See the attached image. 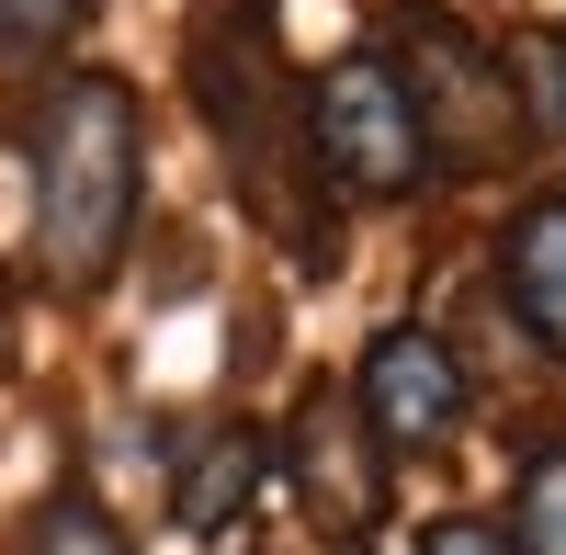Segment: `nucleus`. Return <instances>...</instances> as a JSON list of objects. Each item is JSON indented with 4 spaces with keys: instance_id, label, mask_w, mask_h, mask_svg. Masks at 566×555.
Instances as JSON below:
<instances>
[{
    "instance_id": "1",
    "label": "nucleus",
    "mask_w": 566,
    "mask_h": 555,
    "mask_svg": "<svg viewBox=\"0 0 566 555\" xmlns=\"http://www.w3.org/2000/svg\"><path fill=\"white\" fill-rule=\"evenodd\" d=\"M136 193H148V125H136L125 80H69L34 114V261L57 295H103L136 239Z\"/></svg>"
},
{
    "instance_id": "2",
    "label": "nucleus",
    "mask_w": 566,
    "mask_h": 555,
    "mask_svg": "<svg viewBox=\"0 0 566 555\" xmlns=\"http://www.w3.org/2000/svg\"><path fill=\"white\" fill-rule=\"evenodd\" d=\"M306 136H317L328 181L363 193V205H397V193H419V170H431V114H419L408 69L374 57V45H363V57H340V69H317Z\"/></svg>"
},
{
    "instance_id": "3",
    "label": "nucleus",
    "mask_w": 566,
    "mask_h": 555,
    "mask_svg": "<svg viewBox=\"0 0 566 555\" xmlns=\"http://www.w3.org/2000/svg\"><path fill=\"white\" fill-rule=\"evenodd\" d=\"M352 408H363V431L386 442V453H442L476 397H464V363H453L442 329H374Z\"/></svg>"
},
{
    "instance_id": "4",
    "label": "nucleus",
    "mask_w": 566,
    "mask_h": 555,
    "mask_svg": "<svg viewBox=\"0 0 566 555\" xmlns=\"http://www.w3.org/2000/svg\"><path fill=\"white\" fill-rule=\"evenodd\" d=\"M374 453H386V442H374L363 408H340V397H317L306 420H295V499L317 511V533H363L374 511H386Z\"/></svg>"
},
{
    "instance_id": "5",
    "label": "nucleus",
    "mask_w": 566,
    "mask_h": 555,
    "mask_svg": "<svg viewBox=\"0 0 566 555\" xmlns=\"http://www.w3.org/2000/svg\"><path fill=\"white\" fill-rule=\"evenodd\" d=\"M261 477H272V442H261L250 420H227L216 442L181 453V477H170V522H181V533H227V522H250Z\"/></svg>"
},
{
    "instance_id": "6",
    "label": "nucleus",
    "mask_w": 566,
    "mask_h": 555,
    "mask_svg": "<svg viewBox=\"0 0 566 555\" xmlns=\"http://www.w3.org/2000/svg\"><path fill=\"white\" fill-rule=\"evenodd\" d=\"M499 284H510V306H522V329L566 363V193H555V205H533L522 227H510Z\"/></svg>"
},
{
    "instance_id": "7",
    "label": "nucleus",
    "mask_w": 566,
    "mask_h": 555,
    "mask_svg": "<svg viewBox=\"0 0 566 555\" xmlns=\"http://www.w3.org/2000/svg\"><path fill=\"white\" fill-rule=\"evenodd\" d=\"M23 555H136L125 544V522L103 511V499H45V511H34V533H23Z\"/></svg>"
},
{
    "instance_id": "8",
    "label": "nucleus",
    "mask_w": 566,
    "mask_h": 555,
    "mask_svg": "<svg viewBox=\"0 0 566 555\" xmlns=\"http://www.w3.org/2000/svg\"><path fill=\"white\" fill-rule=\"evenodd\" d=\"M510 544L522 555H566V453H533L522 499H510Z\"/></svg>"
},
{
    "instance_id": "9",
    "label": "nucleus",
    "mask_w": 566,
    "mask_h": 555,
    "mask_svg": "<svg viewBox=\"0 0 566 555\" xmlns=\"http://www.w3.org/2000/svg\"><path fill=\"white\" fill-rule=\"evenodd\" d=\"M91 0H0V57H45V45L80 34Z\"/></svg>"
},
{
    "instance_id": "10",
    "label": "nucleus",
    "mask_w": 566,
    "mask_h": 555,
    "mask_svg": "<svg viewBox=\"0 0 566 555\" xmlns=\"http://www.w3.org/2000/svg\"><path fill=\"white\" fill-rule=\"evenodd\" d=\"M419 555H522V544H510V522L453 511V522H431V533H419Z\"/></svg>"
},
{
    "instance_id": "11",
    "label": "nucleus",
    "mask_w": 566,
    "mask_h": 555,
    "mask_svg": "<svg viewBox=\"0 0 566 555\" xmlns=\"http://www.w3.org/2000/svg\"><path fill=\"white\" fill-rule=\"evenodd\" d=\"M533 80H544V125L566 136V57H555V45H544V57H533Z\"/></svg>"
}]
</instances>
